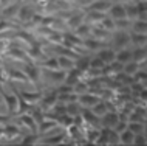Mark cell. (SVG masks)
<instances>
[{"instance_id":"obj_16","label":"cell","mask_w":147,"mask_h":146,"mask_svg":"<svg viewBox=\"0 0 147 146\" xmlns=\"http://www.w3.org/2000/svg\"><path fill=\"white\" fill-rule=\"evenodd\" d=\"M102 47H104V42L94 39L93 36H88L85 39H82V48L88 50V51H91V53H96V51H99Z\"/></svg>"},{"instance_id":"obj_38","label":"cell","mask_w":147,"mask_h":146,"mask_svg":"<svg viewBox=\"0 0 147 146\" xmlns=\"http://www.w3.org/2000/svg\"><path fill=\"white\" fill-rule=\"evenodd\" d=\"M42 69H48V70H57L61 69L59 67V62H57V58H45L42 62H39Z\"/></svg>"},{"instance_id":"obj_31","label":"cell","mask_w":147,"mask_h":146,"mask_svg":"<svg viewBox=\"0 0 147 146\" xmlns=\"http://www.w3.org/2000/svg\"><path fill=\"white\" fill-rule=\"evenodd\" d=\"M65 140V135L63 134H56V135H50V137H45V139L39 140L40 145H61L63 143Z\"/></svg>"},{"instance_id":"obj_26","label":"cell","mask_w":147,"mask_h":146,"mask_svg":"<svg viewBox=\"0 0 147 146\" xmlns=\"http://www.w3.org/2000/svg\"><path fill=\"white\" fill-rule=\"evenodd\" d=\"M82 76H84V73L82 72H79V70L74 67V69H71L67 72V76H65V84H68V86H74L79 79H82Z\"/></svg>"},{"instance_id":"obj_56","label":"cell","mask_w":147,"mask_h":146,"mask_svg":"<svg viewBox=\"0 0 147 146\" xmlns=\"http://www.w3.org/2000/svg\"><path fill=\"white\" fill-rule=\"evenodd\" d=\"M144 134H146V135H147V120L144 121Z\"/></svg>"},{"instance_id":"obj_24","label":"cell","mask_w":147,"mask_h":146,"mask_svg":"<svg viewBox=\"0 0 147 146\" xmlns=\"http://www.w3.org/2000/svg\"><path fill=\"white\" fill-rule=\"evenodd\" d=\"M112 6V0H93L87 10H94V11H101V13H107Z\"/></svg>"},{"instance_id":"obj_8","label":"cell","mask_w":147,"mask_h":146,"mask_svg":"<svg viewBox=\"0 0 147 146\" xmlns=\"http://www.w3.org/2000/svg\"><path fill=\"white\" fill-rule=\"evenodd\" d=\"M11 86H13V90H14L16 96H17V110L14 112V115H13V117H17V115H22V113H28V112H31L34 106L28 104V103L23 100L22 95H20V92H19V89H16V87H14V84H11Z\"/></svg>"},{"instance_id":"obj_44","label":"cell","mask_w":147,"mask_h":146,"mask_svg":"<svg viewBox=\"0 0 147 146\" xmlns=\"http://www.w3.org/2000/svg\"><path fill=\"white\" fill-rule=\"evenodd\" d=\"M140 69H141V65L138 64V62L130 61V62H127V64H124V70H122V72L127 73V75H130V76H133V75L136 73Z\"/></svg>"},{"instance_id":"obj_3","label":"cell","mask_w":147,"mask_h":146,"mask_svg":"<svg viewBox=\"0 0 147 146\" xmlns=\"http://www.w3.org/2000/svg\"><path fill=\"white\" fill-rule=\"evenodd\" d=\"M81 117L88 129H101V117H98L91 109H82Z\"/></svg>"},{"instance_id":"obj_15","label":"cell","mask_w":147,"mask_h":146,"mask_svg":"<svg viewBox=\"0 0 147 146\" xmlns=\"http://www.w3.org/2000/svg\"><path fill=\"white\" fill-rule=\"evenodd\" d=\"M20 6H22V0H17L16 3H11V5L5 6L2 10V19H5V20H13L16 16H17Z\"/></svg>"},{"instance_id":"obj_17","label":"cell","mask_w":147,"mask_h":146,"mask_svg":"<svg viewBox=\"0 0 147 146\" xmlns=\"http://www.w3.org/2000/svg\"><path fill=\"white\" fill-rule=\"evenodd\" d=\"M43 75L51 81V82H63L65 81V76H67V72L62 69H57V70H48V69H43Z\"/></svg>"},{"instance_id":"obj_48","label":"cell","mask_w":147,"mask_h":146,"mask_svg":"<svg viewBox=\"0 0 147 146\" xmlns=\"http://www.w3.org/2000/svg\"><path fill=\"white\" fill-rule=\"evenodd\" d=\"M115 25H116V30H127V28H130V25H132V20L127 19V17L116 19V20H115Z\"/></svg>"},{"instance_id":"obj_51","label":"cell","mask_w":147,"mask_h":146,"mask_svg":"<svg viewBox=\"0 0 147 146\" xmlns=\"http://www.w3.org/2000/svg\"><path fill=\"white\" fill-rule=\"evenodd\" d=\"M133 79L136 81V82H144V81H147V70L141 67V69L133 75Z\"/></svg>"},{"instance_id":"obj_47","label":"cell","mask_w":147,"mask_h":146,"mask_svg":"<svg viewBox=\"0 0 147 146\" xmlns=\"http://www.w3.org/2000/svg\"><path fill=\"white\" fill-rule=\"evenodd\" d=\"M129 129L135 135L136 134H144V123H141V121H129Z\"/></svg>"},{"instance_id":"obj_14","label":"cell","mask_w":147,"mask_h":146,"mask_svg":"<svg viewBox=\"0 0 147 146\" xmlns=\"http://www.w3.org/2000/svg\"><path fill=\"white\" fill-rule=\"evenodd\" d=\"M19 117V124L22 126V128H26L30 132H37V123L34 121L33 115L28 112V113H22V115H17Z\"/></svg>"},{"instance_id":"obj_13","label":"cell","mask_w":147,"mask_h":146,"mask_svg":"<svg viewBox=\"0 0 147 146\" xmlns=\"http://www.w3.org/2000/svg\"><path fill=\"white\" fill-rule=\"evenodd\" d=\"M112 34H113L112 31L102 28L101 25H96V26L91 25V33H90V36H93L94 39H98V41H101V42H109L110 39H112Z\"/></svg>"},{"instance_id":"obj_25","label":"cell","mask_w":147,"mask_h":146,"mask_svg":"<svg viewBox=\"0 0 147 146\" xmlns=\"http://www.w3.org/2000/svg\"><path fill=\"white\" fill-rule=\"evenodd\" d=\"M107 13H109V16L112 19H115V20H116V19H122V17H127L125 16V6L122 5V3H112V6H110V10L107 11Z\"/></svg>"},{"instance_id":"obj_33","label":"cell","mask_w":147,"mask_h":146,"mask_svg":"<svg viewBox=\"0 0 147 146\" xmlns=\"http://www.w3.org/2000/svg\"><path fill=\"white\" fill-rule=\"evenodd\" d=\"M65 107H67V113H68V115H71V117H78V115H81L82 109H84L81 104H79V101L67 103Z\"/></svg>"},{"instance_id":"obj_52","label":"cell","mask_w":147,"mask_h":146,"mask_svg":"<svg viewBox=\"0 0 147 146\" xmlns=\"http://www.w3.org/2000/svg\"><path fill=\"white\" fill-rule=\"evenodd\" d=\"M127 128H129V121H125V120H121V118H119V121L116 123V126L113 128V131L116 132V134H119V132L125 131Z\"/></svg>"},{"instance_id":"obj_34","label":"cell","mask_w":147,"mask_h":146,"mask_svg":"<svg viewBox=\"0 0 147 146\" xmlns=\"http://www.w3.org/2000/svg\"><path fill=\"white\" fill-rule=\"evenodd\" d=\"M116 61L122 62V64H127V62L133 61L132 59V50H129V48L116 50Z\"/></svg>"},{"instance_id":"obj_23","label":"cell","mask_w":147,"mask_h":146,"mask_svg":"<svg viewBox=\"0 0 147 146\" xmlns=\"http://www.w3.org/2000/svg\"><path fill=\"white\" fill-rule=\"evenodd\" d=\"M104 17H105V13H101V11H94V10L85 11V22L90 23V25H98Z\"/></svg>"},{"instance_id":"obj_58","label":"cell","mask_w":147,"mask_h":146,"mask_svg":"<svg viewBox=\"0 0 147 146\" xmlns=\"http://www.w3.org/2000/svg\"><path fill=\"white\" fill-rule=\"evenodd\" d=\"M0 67H3V61H2V58H0Z\"/></svg>"},{"instance_id":"obj_39","label":"cell","mask_w":147,"mask_h":146,"mask_svg":"<svg viewBox=\"0 0 147 146\" xmlns=\"http://www.w3.org/2000/svg\"><path fill=\"white\" fill-rule=\"evenodd\" d=\"M91 110H93V112L96 113L98 117H102L105 112H109V104H107V101L101 100V101H98L96 104L91 107Z\"/></svg>"},{"instance_id":"obj_60","label":"cell","mask_w":147,"mask_h":146,"mask_svg":"<svg viewBox=\"0 0 147 146\" xmlns=\"http://www.w3.org/2000/svg\"><path fill=\"white\" fill-rule=\"evenodd\" d=\"M147 65V59H146V62H144V64H142V67H146Z\"/></svg>"},{"instance_id":"obj_7","label":"cell","mask_w":147,"mask_h":146,"mask_svg":"<svg viewBox=\"0 0 147 146\" xmlns=\"http://www.w3.org/2000/svg\"><path fill=\"white\" fill-rule=\"evenodd\" d=\"M0 95H2L3 101H5V106H6V109H8V113H9V115H14V112L17 110V96H16V93L13 92V95L6 93L5 90L2 89V84H0Z\"/></svg>"},{"instance_id":"obj_54","label":"cell","mask_w":147,"mask_h":146,"mask_svg":"<svg viewBox=\"0 0 147 146\" xmlns=\"http://www.w3.org/2000/svg\"><path fill=\"white\" fill-rule=\"evenodd\" d=\"M13 3V0H0V8H5V6H8V5H11Z\"/></svg>"},{"instance_id":"obj_37","label":"cell","mask_w":147,"mask_h":146,"mask_svg":"<svg viewBox=\"0 0 147 146\" xmlns=\"http://www.w3.org/2000/svg\"><path fill=\"white\" fill-rule=\"evenodd\" d=\"M119 143L121 145H133V139H135V134L130 131L129 128L125 129V131L119 132Z\"/></svg>"},{"instance_id":"obj_11","label":"cell","mask_w":147,"mask_h":146,"mask_svg":"<svg viewBox=\"0 0 147 146\" xmlns=\"http://www.w3.org/2000/svg\"><path fill=\"white\" fill-rule=\"evenodd\" d=\"M82 22H85V13H82V11H71L70 17L65 20L67 23V28H70L73 31L76 26H79Z\"/></svg>"},{"instance_id":"obj_12","label":"cell","mask_w":147,"mask_h":146,"mask_svg":"<svg viewBox=\"0 0 147 146\" xmlns=\"http://www.w3.org/2000/svg\"><path fill=\"white\" fill-rule=\"evenodd\" d=\"M57 95H59V92H57V89L56 90H53L51 93H48V95H45V96H42V100L40 103H39V107H40L42 110H51L54 107V104L57 103Z\"/></svg>"},{"instance_id":"obj_19","label":"cell","mask_w":147,"mask_h":146,"mask_svg":"<svg viewBox=\"0 0 147 146\" xmlns=\"http://www.w3.org/2000/svg\"><path fill=\"white\" fill-rule=\"evenodd\" d=\"M3 129H5V134H3V139L5 140H16L22 137V131L20 128H17L16 124H3Z\"/></svg>"},{"instance_id":"obj_29","label":"cell","mask_w":147,"mask_h":146,"mask_svg":"<svg viewBox=\"0 0 147 146\" xmlns=\"http://www.w3.org/2000/svg\"><path fill=\"white\" fill-rule=\"evenodd\" d=\"M73 33L76 34V36H79L81 39H85V37H88L90 33H91V25H90V23H87V22H82L81 25L76 26V28L73 30Z\"/></svg>"},{"instance_id":"obj_9","label":"cell","mask_w":147,"mask_h":146,"mask_svg":"<svg viewBox=\"0 0 147 146\" xmlns=\"http://www.w3.org/2000/svg\"><path fill=\"white\" fill-rule=\"evenodd\" d=\"M26 54H28L30 61H34V62H42L47 58L45 51L42 50V44H36V45L28 47L26 48Z\"/></svg>"},{"instance_id":"obj_32","label":"cell","mask_w":147,"mask_h":146,"mask_svg":"<svg viewBox=\"0 0 147 146\" xmlns=\"http://www.w3.org/2000/svg\"><path fill=\"white\" fill-rule=\"evenodd\" d=\"M124 6H125V16H127V19H130V20L138 19V6H136V2H135V0L125 3Z\"/></svg>"},{"instance_id":"obj_42","label":"cell","mask_w":147,"mask_h":146,"mask_svg":"<svg viewBox=\"0 0 147 146\" xmlns=\"http://www.w3.org/2000/svg\"><path fill=\"white\" fill-rule=\"evenodd\" d=\"M98 25H101L102 28H105V30H109V31H116V25H115V19H112L110 16H105L104 19H102L101 22L98 23Z\"/></svg>"},{"instance_id":"obj_35","label":"cell","mask_w":147,"mask_h":146,"mask_svg":"<svg viewBox=\"0 0 147 146\" xmlns=\"http://www.w3.org/2000/svg\"><path fill=\"white\" fill-rule=\"evenodd\" d=\"M74 67H76L79 72L85 73L87 70L90 69V58L88 56H79L76 61H74Z\"/></svg>"},{"instance_id":"obj_21","label":"cell","mask_w":147,"mask_h":146,"mask_svg":"<svg viewBox=\"0 0 147 146\" xmlns=\"http://www.w3.org/2000/svg\"><path fill=\"white\" fill-rule=\"evenodd\" d=\"M19 92H20V90H19ZM20 95L28 104L37 106L39 103H40V100H42L43 93H42V90H36V92H20Z\"/></svg>"},{"instance_id":"obj_49","label":"cell","mask_w":147,"mask_h":146,"mask_svg":"<svg viewBox=\"0 0 147 146\" xmlns=\"http://www.w3.org/2000/svg\"><path fill=\"white\" fill-rule=\"evenodd\" d=\"M14 28H19V26H16L11 20H5V19L0 20V34L6 33V31H9V30H14Z\"/></svg>"},{"instance_id":"obj_18","label":"cell","mask_w":147,"mask_h":146,"mask_svg":"<svg viewBox=\"0 0 147 146\" xmlns=\"http://www.w3.org/2000/svg\"><path fill=\"white\" fill-rule=\"evenodd\" d=\"M96 56L104 61V64H110L116 59V50L112 47H102L99 51H96Z\"/></svg>"},{"instance_id":"obj_27","label":"cell","mask_w":147,"mask_h":146,"mask_svg":"<svg viewBox=\"0 0 147 146\" xmlns=\"http://www.w3.org/2000/svg\"><path fill=\"white\" fill-rule=\"evenodd\" d=\"M132 59L142 67L147 59V51L144 50V47H135V50H132Z\"/></svg>"},{"instance_id":"obj_30","label":"cell","mask_w":147,"mask_h":146,"mask_svg":"<svg viewBox=\"0 0 147 146\" xmlns=\"http://www.w3.org/2000/svg\"><path fill=\"white\" fill-rule=\"evenodd\" d=\"M57 62H59V67L65 72L74 69V59L73 58H68V56H63V54H59L57 56Z\"/></svg>"},{"instance_id":"obj_41","label":"cell","mask_w":147,"mask_h":146,"mask_svg":"<svg viewBox=\"0 0 147 146\" xmlns=\"http://www.w3.org/2000/svg\"><path fill=\"white\" fill-rule=\"evenodd\" d=\"M88 82H87L85 79H79L76 84L73 86V92L76 93V95H82V93L88 92Z\"/></svg>"},{"instance_id":"obj_2","label":"cell","mask_w":147,"mask_h":146,"mask_svg":"<svg viewBox=\"0 0 147 146\" xmlns=\"http://www.w3.org/2000/svg\"><path fill=\"white\" fill-rule=\"evenodd\" d=\"M130 44V34L125 30H116L112 34V48L121 50L127 48V45Z\"/></svg>"},{"instance_id":"obj_61","label":"cell","mask_w":147,"mask_h":146,"mask_svg":"<svg viewBox=\"0 0 147 146\" xmlns=\"http://www.w3.org/2000/svg\"><path fill=\"white\" fill-rule=\"evenodd\" d=\"M142 69H146V70H147V65H146V67H142Z\"/></svg>"},{"instance_id":"obj_46","label":"cell","mask_w":147,"mask_h":146,"mask_svg":"<svg viewBox=\"0 0 147 146\" xmlns=\"http://www.w3.org/2000/svg\"><path fill=\"white\" fill-rule=\"evenodd\" d=\"M22 145H39V134L37 132H31L30 135H25L20 141Z\"/></svg>"},{"instance_id":"obj_10","label":"cell","mask_w":147,"mask_h":146,"mask_svg":"<svg viewBox=\"0 0 147 146\" xmlns=\"http://www.w3.org/2000/svg\"><path fill=\"white\" fill-rule=\"evenodd\" d=\"M118 121H119V113L116 110H109V112H105L104 115L101 117V128L113 129Z\"/></svg>"},{"instance_id":"obj_53","label":"cell","mask_w":147,"mask_h":146,"mask_svg":"<svg viewBox=\"0 0 147 146\" xmlns=\"http://www.w3.org/2000/svg\"><path fill=\"white\" fill-rule=\"evenodd\" d=\"M11 117L13 115H0V124H6L11 121Z\"/></svg>"},{"instance_id":"obj_5","label":"cell","mask_w":147,"mask_h":146,"mask_svg":"<svg viewBox=\"0 0 147 146\" xmlns=\"http://www.w3.org/2000/svg\"><path fill=\"white\" fill-rule=\"evenodd\" d=\"M5 54H6L8 58L14 59V61H19V62H26V61H30V59H28V54H26V50H23V48H20V47H17V45L8 47L6 51H5Z\"/></svg>"},{"instance_id":"obj_4","label":"cell","mask_w":147,"mask_h":146,"mask_svg":"<svg viewBox=\"0 0 147 146\" xmlns=\"http://www.w3.org/2000/svg\"><path fill=\"white\" fill-rule=\"evenodd\" d=\"M36 14H37L36 6L31 5V3H26V5H22L20 6V10H19V13H17L16 17H17L22 23H26V22H30Z\"/></svg>"},{"instance_id":"obj_6","label":"cell","mask_w":147,"mask_h":146,"mask_svg":"<svg viewBox=\"0 0 147 146\" xmlns=\"http://www.w3.org/2000/svg\"><path fill=\"white\" fill-rule=\"evenodd\" d=\"M78 101L84 109H91L98 101H101V96L98 93H93V92H85L82 95H78Z\"/></svg>"},{"instance_id":"obj_40","label":"cell","mask_w":147,"mask_h":146,"mask_svg":"<svg viewBox=\"0 0 147 146\" xmlns=\"http://www.w3.org/2000/svg\"><path fill=\"white\" fill-rule=\"evenodd\" d=\"M31 115H33V118H34V121H36V123H37V128H39V124H40L42 123V121L43 120H45V118H47V115H45V110H42L40 107H36V106H34V107H33V110H31Z\"/></svg>"},{"instance_id":"obj_36","label":"cell","mask_w":147,"mask_h":146,"mask_svg":"<svg viewBox=\"0 0 147 146\" xmlns=\"http://www.w3.org/2000/svg\"><path fill=\"white\" fill-rule=\"evenodd\" d=\"M147 42V34H141V33H130V44H133L135 47H144Z\"/></svg>"},{"instance_id":"obj_28","label":"cell","mask_w":147,"mask_h":146,"mask_svg":"<svg viewBox=\"0 0 147 146\" xmlns=\"http://www.w3.org/2000/svg\"><path fill=\"white\" fill-rule=\"evenodd\" d=\"M130 30H132L133 33L147 34V20H146V19H135V20H132Z\"/></svg>"},{"instance_id":"obj_50","label":"cell","mask_w":147,"mask_h":146,"mask_svg":"<svg viewBox=\"0 0 147 146\" xmlns=\"http://www.w3.org/2000/svg\"><path fill=\"white\" fill-rule=\"evenodd\" d=\"M104 61H102L101 58L94 56V58H90V69H98V70H102V67H104Z\"/></svg>"},{"instance_id":"obj_43","label":"cell","mask_w":147,"mask_h":146,"mask_svg":"<svg viewBox=\"0 0 147 146\" xmlns=\"http://www.w3.org/2000/svg\"><path fill=\"white\" fill-rule=\"evenodd\" d=\"M57 101H59V103H63V104H67V103H71V101H78V95H76L74 92L59 93V95H57Z\"/></svg>"},{"instance_id":"obj_22","label":"cell","mask_w":147,"mask_h":146,"mask_svg":"<svg viewBox=\"0 0 147 146\" xmlns=\"http://www.w3.org/2000/svg\"><path fill=\"white\" fill-rule=\"evenodd\" d=\"M6 73H8V78L9 81H19V82H30L28 81V76L23 70H19V69H11V67H6Z\"/></svg>"},{"instance_id":"obj_57","label":"cell","mask_w":147,"mask_h":146,"mask_svg":"<svg viewBox=\"0 0 147 146\" xmlns=\"http://www.w3.org/2000/svg\"><path fill=\"white\" fill-rule=\"evenodd\" d=\"M142 86H144V87L147 89V81H144V82H142Z\"/></svg>"},{"instance_id":"obj_45","label":"cell","mask_w":147,"mask_h":146,"mask_svg":"<svg viewBox=\"0 0 147 146\" xmlns=\"http://www.w3.org/2000/svg\"><path fill=\"white\" fill-rule=\"evenodd\" d=\"M136 6H138V19H146L147 20V0L136 2Z\"/></svg>"},{"instance_id":"obj_1","label":"cell","mask_w":147,"mask_h":146,"mask_svg":"<svg viewBox=\"0 0 147 146\" xmlns=\"http://www.w3.org/2000/svg\"><path fill=\"white\" fill-rule=\"evenodd\" d=\"M23 72L28 76V81L36 87V90H40V84H39V78H40V67L36 64L34 61H26Z\"/></svg>"},{"instance_id":"obj_55","label":"cell","mask_w":147,"mask_h":146,"mask_svg":"<svg viewBox=\"0 0 147 146\" xmlns=\"http://www.w3.org/2000/svg\"><path fill=\"white\" fill-rule=\"evenodd\" d=\"M115 2H116V3H122V5H124V3H129V2H132V0H115Z\"/></svg>"},{"instance_id":"obj_59","label":"cell","mask_w":147,"mask_h":146,"mask_svg":"<svg viewBox=\"0 0 147 146\" xmlns=\"http://www.w3.org/2000/svg\"><path fill=\"white\" fill-rule=\"evenodd\" d=\"M144 50L147 51V42H146V44H144Z\"/></svg>"},{"instance_id":"obj_20","label":"cell","mask_w":147,"mask_h":146,"mask_svg":"<svg viewBox=\"0 0 147 146\" xmlns=\"http://www.w3.org/2000/svg\"><path fill=\"white\" fill-rule=\"evenodd\" d=\"M57 128H59V124H57L56 120H53V118H45V120L39 124L37 132L40 134V135H45V134H48L51 131H56Z\"/></svg>"}]
</instances>
